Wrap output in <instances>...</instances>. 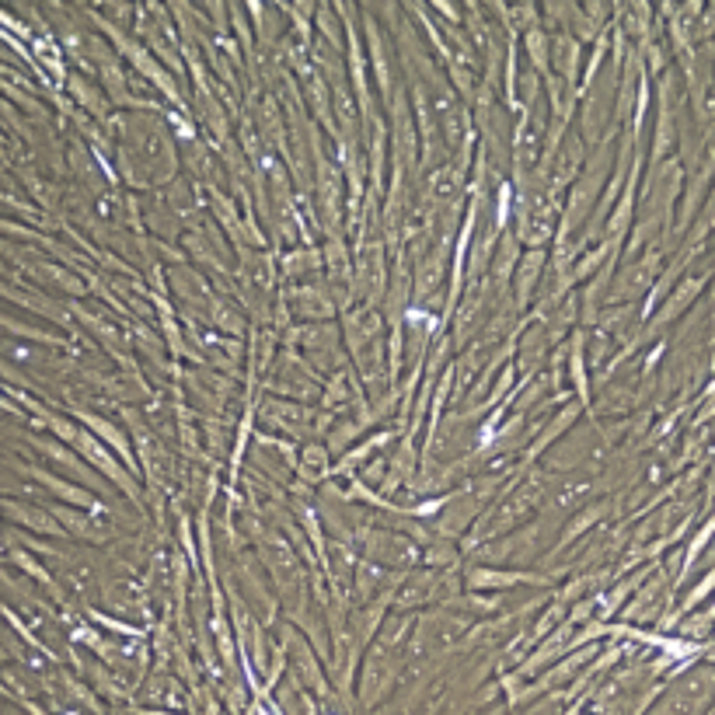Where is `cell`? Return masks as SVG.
I'll return each instance as SVG.
<instances>
[{
    "label": "cell",
    "mask_w": 715,
    "mask_h": 715,
    "mask_svg": "<svg viewBox=\"0 0 715 715\" xmlns=\"http://www.w3.org/2000/svg\"><path fill=\"white\" fill-rule=\"evenodd\" d=\"M593 493V478L587 475H559L556 482L545 489V499L551 502V510L556 513H573L576 507L590 499Z\"/></svg>",
    "instance_id": "2"
},
{
    "label": "cell",
    "mask_w": 715,
    "mask_h": 715,
    "mask_svg": "<svg viewBox=\"0 0 715 715\" xmlns=\"http://www.w3.org/2000/svg\"><path fill=\"white\" fill-rule=\"evenodd\" d=\"M545 493L538 489V485H524V489H516L502 507L489 516V527H485V534H499V531H513L520 527L524 520H531V513L541 507Z\"/></svg>",
    "instance_id": "1"
}]
</instances>
